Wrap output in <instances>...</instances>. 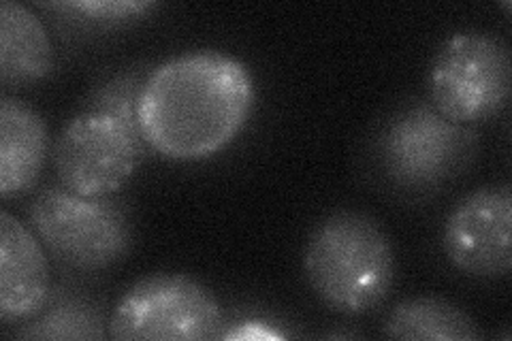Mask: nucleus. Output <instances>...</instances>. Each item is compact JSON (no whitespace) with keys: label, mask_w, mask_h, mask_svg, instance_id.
<instances>
[{"label":"nucleus","mask_w":512,"mask_h":341,"mask_svg":"<svg viewBox=\"0 0 512 341\" xmlns=\"http://www.w3.org/2000/svg\"><path fill=\"white\" fill-rule=\"evenodd\" d=\"M252 107L254 84L246 64L216 50L160 62L137 96L148 148L180 162L210 158L227 148L242 133Z\"/></svg>","instance_id":"f257e3e1"},{"label":"nucleus","mask_w":512,"mask_h":341,"mask_svg":"<svg viewBox=\"0 0 512 341\" xmlns=\"http://www.w3.org/2000/svg\"><path fill=\"white\" fill-rule=\"evenodd\" d=\"M141 84L135 73L116 75L62 126L54 145L60 186L82 197H111L135 175L148 150L137 118Z\"/></svg>","instance_id":"f03ea898"},{"label":"nucleus","mask_w":512,"mask_h":341,"mask_svg":"<svg viewBox=\"0 0 512 341\" xmlns=\"http://www.w3.org/2000/svg\"><path fill=\"white\" fill-rule=\"evenodd\" d=\"M303 271L329 310L374 312L395 284V252L382 226L361 211H338L318 222L303 250Z\"/></svg>","instance_id":"7ed1b4c3"},{"label":"nucleus","mask_w":512,"mask_h":341,"mask_svg":"<svg viewBox=\"0 0 512 341\" xmlns=\"http://www.w3.org/2000/svg\"><path fill=\"white\" fill-rule=\"evenodd\" d=\"M26 216L43 248L79 271L114 267L133 246L131 220L109 197H82L64 186H47L30 201Z\"/></svg>","instance_id":"20e7f679"},{"label":"nucleus","mask_w":512,"mask_h":341,"mask_svg":"<svg viewBox=\"0 0 512 341\" xmlns=\"http://www.w3.org/2000/svg\"><path fill=\"white\" fill-rule=\"evenodd\" d=\"M376 152L391 184L423 192L446 186L470 169L478 135L474 126L451 122L431 103H414L384 124Z\"/></svg>","instance_id":"39448f33"},{"label":"nucleus","mask_w":512,"mask_h":341,"mask_svg":"<svg viewBox=\"0 0 512 341\" xmlns=\"http://www.w3.org/2000/svg\"><path fill=\"white\" fill-rule=\"evenodd\" d=\"M508 45L483 30L448 37L429 71V92L444 118L474 126L498 116L510 99Z\"/></svg>","instance_id":"423d86ee"},{"label":"nucleus","mask_w":512,"mask_h":341,"mask_svg":"<svg viewBox=\"0 0 512 341\" xmlns=\"http://www.w3.org/2000/svg\"><path fill=\"white\" fill-rule=\"evenodd\" d=\"M222 310L212 290L184 273H156L124 292L109 320L120 341H205L220 335Z\"/></svg>","instance_id":"0eeeda50"},{"label":"nucleus","mask_w":512,"mask_h":341,"mask_svg":"<svg viewBox=\"0 0 512 341\" xmlns=\"http://www.w3.org/2000/svg\"><path fill=\"white\" fill-rule=\"evenodd\" d=\"M512 194L510 186L478 188L451 211L442 243L448 261L472 278H506L510 252Z\"/></svg>","instance_id":"6e6552de"},{"label":"nucleus","mask_w":512,"mask_h":341,"mask_svg":"<svg viewBox=\"0 0 512 341\" xmlns=\"http://www.w3.org/2000/svg\"><path fill=\"white\" fill-rule=\"evenodd\" d=\"M50 301V265L41 239L9 211H0V316L35 318Z\"/></svg>","instance_id":"1a4fd4ad"},{"label":"nucleus","mask_w":512,"mask_h":341,"mask_svg":"<svg viewBox=\"0 0 512 341\" xmlns=\"http://www.w3.org/2000/svg\"><path fill=\"white\" fill-rule=\"evenodd\" d=\"M47 126L28 103L0 101V197L11 199L37 184L47 158Z\"/></svg>","instance_id":"9d476101"},{"label":"nucleus","mask_w":512,"mask_h":341,"mask_svg":"<svg viewBox=\"0 0 512 341\" xmlns=\"http://www.w3.org/2000/svg\"><path fill=\"white\" fill-rule=\"evenodd\" d=\"M54 69V50L43 22L28 7L0 3V79L7 86H28Z\"/></svg>","instance_id":"9b49d317"},{"label":"nucleus","mask_w":512,"mask_h":341,"mask_svg":"<svg viewBox=\"0 0 512 341\" xmlns=\"http://www.w3.org/2000/svg\"><path fill=\"white\" fill-rule=\"evenodd\" d=\"M384 335L410 341H476L480 331L459 305L442 297H414L393 307Z\"/></svg>","instance_id":"f8f14e48"},{"label":"nucleus","mask_w":512,"mask_h":341,"mask_svg":"<svg viewBox=\"0 0 512 341\" xmlns=\"http://www.w3.org/2000/svg\"><path fill=\"white\" fill-rule=\"evenodd\" d=\"M24 339H103L105 318L99 307L82 297L62 295L18 333Z\"/></svg>","instance_id":"ddd939ff"},{"label":"nucleus","mask_w":512,"mask_h":341,"mask_svg":"<svg viewBox=\"0 0 512 341\" xmlns=\"http://www.w3.org/2000/svg\"><path fill=\"white\" fill-rule=\"evenodd\" d=\"M47 7L94 22H120L126 18H139L141 13L154 9V3H146V0H137V3H128V0H118V3H111V0H75V3H52Z\"/></svg>","instance_id":"4468645a"},{"label":"nucleus","mask_w":512,"mask_h":341,"mask_svg":"<svg viewBox=\"0 0 512 341\" xmlns=\"http://www.w3.org/2000/svg\"><path fill=\"white\" fill-rule=\"evenodd\" d=\"M224 339H282L284 335L276 331L274 327H269L265 322H242L237 324L235 329L229 333L220 335Z\"/></svg>","instance_id":"2eb2a0df"}]
</instances>
